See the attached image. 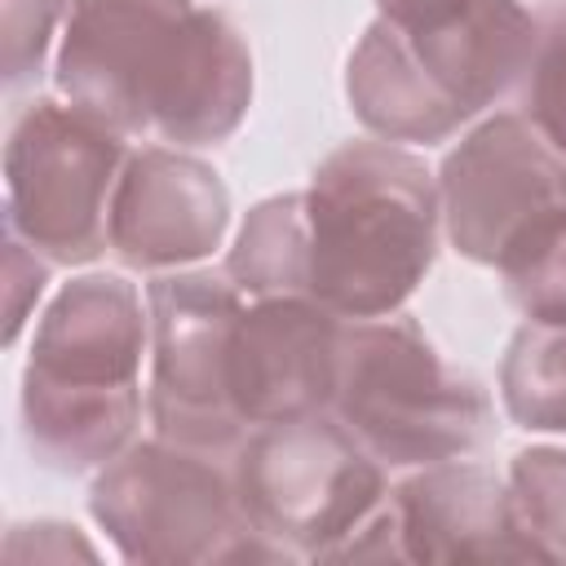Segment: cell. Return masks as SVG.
I'll list each match as a JSON object with an SVG mask.
<instances>
[{"instance_id": "1", "label": "cell", "mask_w": 566, "mask_h": 566, "mask_svg": "<svg viewBox=\"0 0 566 566\" xmlns=\"http://www.w3.org/2000/svg\"><path fill=\"white\" fill-rule=\"evenodd\" d=\"M57 88L115 133L217 146L252 106V53L190 0H71Z\"/></svg>"}, {"instance_id": "2", "label": "cell", "mask_w": 566, "mask_h": 566, "mask_svg": "<svg viewBox=\"0 0 566 566\" xmlns=\"http://www.w3.org/2000/svg\"><path fill=\"white\" fill-rule=\"evenodd\" d=\"M438 190L411 150L349 142L301 190L305 296L336 318H385L416 292L438 252Z\"/></svg>"}, {"instance_id": "3", "label": "cell", "mask_w": 566, "mask_h": 566, "mask_svg": "<svg viewBox=\"0 0 566 566\" xmlns=\"http://www.w3.org/2000/svg\"><path fill=\"white\" fill-rule=\"evenodd\" d=\"M142 296L119 274H84L44 310L22 367V438L53 473L115 460L142 416Z\"/></svg>"}, {"instance_id": "4", "label": "cell", "mask_w": 566, "mask_h": 566, "mask_svg": "<svg viewBox=\"0 0 566 566\" xmlns=\"http://www.w3.org/2000/svg\"><path fill=\"white\" fill-rule=\"evenodd\" d=\"M535 35L517 0H469L424 31L376 18L345 66L349 106L385 142H442L531 66Z\"/></svg>"}, {"instance_id": "5", "label": "cell", "mask_w": 566, "mask_h": 566, "mask_svg": "<svg viewBox=\"0 0 566 566\" xmlns=\"http://www.w3.org/2000/svg\"><path fill=\"white\" fill-rule=\"evenodd\" d=\"M327 411L394 469L460 460L491 433L482 385L451 371L407 314L354 318V327H340Z\"/></svg>"}, {"instance_id": "6", "label": "cell", "mask_w": 566, "mask_h": 566, "mask_svg": "<svg viewBox=\"0 0 566 566\" xmlns=\"http://www.w3.org/2000/svg\"><path fill=\"white\" fill-rule=\"evenodd\" d=\"M88 509L124 562L212 566V562H287L243 513L234 473L217 455L168 438L133 442L102 464Z\"/></svg>"}, {"instance_id": "7", "label": "cell", "mask_w": 566, "mask_h": 566, "mask_svg": "<svg viewBox=\"0 0 566 566\" xmlns=\"http://www.w3.org/2000/svg\"><path fill=\"white\" fill-rule=\"evenodd\" d=\"M248 522L283 557H332L385 504L380 460L327 411L256 424L234 460Z\"/></svg>"}, {"instance_id": "8", "label": "cell", "mask_w": 566, "mask_h": 566, "mask_svg": "<svg viewBox=\"0 0 566 566\" xmlns=\"http://www.w3.org/2000/svg\"><path fill=\"white\" fill-rule=\"evenodd\" d=\"M438 203L460 256L513 274L566 234V155L531 119L495 115L442 159Z\"/></svg>"}, {"instance_id": "9", "label": "cell", "mask_w": 566, "mask_h": 566, "mask_svg": "<svg viewBox=\"0 0 566 566\" xmlns=\"http://www.w3.org/2000/svg\"><path fill=\"white\" fill-rule=\"evenodd\" d=\"M119 137L80 106L31 102L4 146V226L57 265L93 261L111 239V195L124 172Z\"/></svg>"}, {"instance_id": "10", "label": "cell", "mask_w": 566, "mask_h": 566, "mask_svg": "<svg viewBox=\"0 0 566 566\" xmlns=\"http://www.w3.org/2000/svg\"><path fill=\"white\" fill-rule=\"evenodd\" d=\"M243 314V292L226 274L190 270L150 283V420L155 433L230 455L248 438V420L230 394V340Z\"/></svg>"}, {"instance_id": "11", "label": "cell", "mask_w": 566, "mask_h": 566, "mask_svg": "<svg viewBox=\"0 0 566 566\" xmlns=\"http://www.w3.org/2000/svg\"><path fill=\"white\" fill-rule=\"evenodd\" d=\"M340 323L310 296H261L243 305L230 340V394L252 424L301 420L332 407Z\"/></svg>"}, {"instance_id": "12", "label": "cell", "mask_w": 566, "mask_h": 566, "mask_svg": "<svg viewBox=\"0 0 566 566\" xmlns=\"http://www.w3.org/2000/svg\"><path fill=\"white\" fill-rule=\"evenodd\" d=\"M230 221L221 177L181 150H137L111 195V248L133 270H172L208 256Z\"/></svg>"}, {"instance_id": "13", "label": "cell", "mask_w": 566, "mask_h": 566, "mask_svg": "<svg viewBox=\"0 0 566 566\" xmlns=\"http://www.w3.org/2000/svg\"><path fill=\"white\" fill-rule=\"evenodd\" d=\"M389 509L407 562H539L517 531L509 486L478 464H424L389 495Z\"/></svg>"}, {"instance_id": "14", "label": "cell", "mask_w": 566, "mask_h": 566, "mask_svg": "<svg viewBox=\"0 0 566 566\" xmlns=\"http://www.w3.org/2000/svg\"><path fill=\"white\" fill-rule=\"evenodd\" d=\"M500 398L513 424L566 433V323L526 318L500 363Z\"/></svg>"}, {"instance_id": "15", "label": "cell", "mask_w": 566, "mask_h": 566, "mask_svg": "<svg viewBox=\"0 0 566 566\" xmlns=\"http://www.w3.org/2000/svg\"><path fill=\"white\" fill-rule=\"evenodd\" d=\"M226 279L243 296H305L301 252V195H274L256 203L226 256Z\"/></svg>"}, {"instance_id": "16", "label": "cell", "mask_w": 566, "mask_h": 566, "mask_svg": "<svg viewBox=\"0 0 566 566\" xmlns=\"http://www.w3.org/2000/svg\"><path fill=\"white\" fill-rule=\"evenodd\" d=\"M509 500L517 531L539 562H566V451L531 447L513 455Z\"/></svg>"}, {"instance_id": "17", "label": "cell", "mask_w": 566, "mask_h": 566, "mask_svg": "<svg viewBox=\"0 0 566 566\" xmlns=\"http://www.w3.org/2000/svg\"><path fill=\"white\" fill-rule=\"evenodd\" d=\"M526 115L566 155V4L548 9L526 66Z\"/></svg>"}, {"instance_id": "18", "label": "cell", "mask_w": 566, "mask_h": 566, "mask_svg": "<svg viewBox=\"0 0 566 566\" xmlns=\"http://www.w3.org/2000/svg\"><path fill=\"white\" fill-rule=\"evenodd\" d=\"M57 22V0H4V84L22 88L40 75L49 35Z\"/></svg>"}, {"instance_id": "19", "label": "cell", "mask_w": 566, "mask_h": 566, "mask_svg": "<svg viewBox=\"0 0 566 566\" xmlns=\"http://www.w3.org/2000/svg\"><path fill=\"white\" fill-rule=\"evenodd\" d=\"M509 283V296L513 305L526 314V318H539V323H566V234L539 252L531 265L504 274Z\"/></svg>"}, {"instance_id": "20", "label": "cell", "mask_w": 566, "mask_h": 566, "mask_svg": "<svg viewBox=\"0 0 566 566\" xmlns=\"http://www.w3.org/2000/svg\"><path fill=\"white\" fill-rule=\"evenodd\" d=\"M4 279H9V323H4V340H18L31 301L44 287V265L35 261V248L9 226V256H4Z\"/></svg>"}, {"instance_id": "21", "label": "cell", "mask_w": 566, "mask_h": 566, "mask_svg": "<svg viewBox=\"0 0 566 566\" xmlns=\"http://www.w3.org/2000/svg\"><path fill=\"white\" fill-rule=\"evenodd\" d=\"M4 557L9 562H27V557H84L93 562V544H84L75 535V526H62V522H27V526H13L9 539H4Z\"/></svg>"}, {"instance_id": "22", "label": "cell", "mask_w": 566, "mask_h": 566, "mask_svg": "<svg viewBox=\"0 0 566 566\" xmlns=\"http://www.w3.org/2000/svg\"><path fill=\"white\" fill-rule=\"evenodd\" d=\"M380 18L402 27V31H424L438 27L447 18H455L460 9H469V0H376Z\"/></svg>"}]
</instances>
